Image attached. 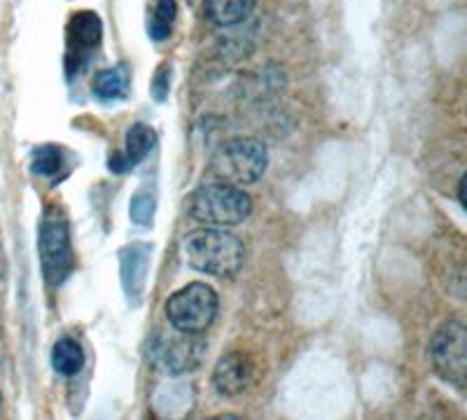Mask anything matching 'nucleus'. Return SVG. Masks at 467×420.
I'll list each match as a JSON object with an SVG mask.
<instances>
[{
  "label": "nucleus",
  "instance_id": "f257e3e1",
  "mask_svg": "<svg viewBox=\"0 0 467 420\" xmlns=\"http://www.w3.org/2000/svg\"><path fill=\"white\" fill-rule=\"evenodd\" d=\"M182 257L197 271L215 278H234L244 269L245 248L224 229H197L182 239Z\"/></svg>",
  "mask_w": 467,
  "mask_h": 420
},
{
  "label": "nucleus",
  "instance_id": "f03ea898",
  "mask_svg": "<svg viewBox=\"0 0 467 420\" xmlns=\"http://www.w3.org/2000/svg\"><path fill=\"white\" fill-rule=\"evenodd\" d=\"M187 210L206 227H239L253 213V199L241 187L218 180L197 187L187 199Z\"/></svg>",
  "mask_w": 467,
  "mask_h": 420
},
{
  "label": "nucleus",
  "instance_id": "7ed1b4c3",
  "mask_svg": "<svg viewBox=\"0 0 467 420\" xmlns=\"http://www.w3.org/2000/svg\"><path fill=\"white\" fill-rule=\"evenodd\" d=\"M269 166V155H266L265 143L250 136H236L229 138L215 149L211 159V173L220 182L227 185H250L265 176Z\"/></svg>",
  "mask_w": 467,
  "mask_h": 420
},
{
  "label": "nucleus",
  "instance_id": "20e7f679",
  "mask_svg": "<svg viewBox=\"0 0 467 420\" xmlns=\"http://www.w3.org/2000/svg\"><path fill=\"white\" fill-rule=\"evenodd\" d=\"M220 309L218 292L206 282H190L173 292L166 302V318L171 327L182 332L202 334L213 324Z\"/></svg>",
  "mask_w": 467,
  "mask_h": 420
},
{
  "label": "nucleus",
  "instance_id": "39448f33",
  "mask_svg": "<svg viewBox=\"0 0 467 420\" xmlns=\"http://www.w3.org/2000/svg\"><path fill=\"white\" fill-rule=\"evenodd\" d=\"M206 341L194 332L171 330L161 332L150 343V360L154 367L161 369L171 376H182V374L197 372L206 360Z\"/></svg>",
  "mask_w": 467,
  "mask_h": 420
},
{
  "label": "nucleus",
  "instance_id": "423d86ee",
  "mask_svg": "<svg viewBox=\"0 0 467 420\" xmlns=\"http://www.w3.org/2000/svg\"><path fill=\"white\" fill-rule=\"evenodd\" d=\"M43 273L49 285H61L73 271V248H70L68 220L58 213L57 208H49L40 224L37 236Z\"/></svg>",
  "mask_w": 467,
  "mask_h": 420
},
{
  "label": "nucleus",
  "instance_id": "0eeeda50",
  "mask_svg": "<svg viewBox=\"0 0 467 420\" xmlns=\"http://www.w3.org/2000/svg\"><path fill=\"white\" fill-rule=\"evenodd\" d=\"M431 360L446 384L465 388L467 384V330L458 320L440 324L431 341Z\"/></svg>",
  "mask_w": 467,
  "mask_h": 420
},
{
  "label": "nucleus",
  "instance_id": "6e6552de",
  "mask_svg": "<svg viewBox=\"0 0 467 420\" xmlns=\"http://www.w3.org/2000/svg\"><path fill=\"white\" fill-rule=\"evenodd\" d=\"M103 36L101 19L96 12H78L68 24V70L78 73L89 61Z\"/></svg>",
  "mask_w": 467,
  "mask_h": 420
},
{
  "label": "nucleus",
  "instance_id": "1a4fd4ad",
  "mask_svg": "<svg viewBox=\"0 0 467 420\" xmlns=\"http://www.w3.org/2000/svg\"><path fill=\"white\" fill-rule=\"evenodd\" d=\"M255 381V364L245 353H229L213 372V385L223 397H236L245 393Z\"/></svg>",
  "mask_w": 467,
  "mask_h": 420
},
{
  "label": "nucleus",
  "instance_id": "9d476101",
  "mask_svg": "<svg viewBox=\"0 0 467 420\" xmlns=\"http://www.w3.org/2000/svg\"><path fill=\"white\" fill-rule=\"evenodd\" d=\"M122 285L129 299H140L150 269V245L133 243L122 251Z\"/></svg>",
  "mask_w": 467,
  "mask_h": 420
},
{
  "label": "nucleus",
  "instance_id": "9b49d317",
  "mask_svg": "<svg viewBox=\"0 0 467 420\" xmlns=\"http://www.w3.org/2000/svg\"><path fill=\"white\" fill-rule=\"evenodd\" d=\"M152 145H154L152 128L145 127V124H133L127 133V149H124V155H115V159H110V169L115 170L133 169V166L140 164V161L150 155Z\"/></svg>",
  "mask_w": 467,
  "mask_h": 420
},
{
  "label": "nucleus",
  "instance_id": "f8f14e48",
  "mask_svg": "<svg viewBox=\"0 0 467 420\" xmlns=\"http://www.w3.org/2000/svg\"><path fill=\"white\" fill-rule=\"evenodd\" d=\"M255 5L257 0H206L203 10L211 24L220 28H232L244 24L253 15Z\"/></svg>",
  "mask_w": 467,
  "mask_h": 420
},
{
  "label": "nucleus",
  "instance_id": "ddd939ff",
  "mask_svg": "<svg viewBox=\"0 0 467 420\" xmlns=\"http://www.w3.org/2000/svg\"><path fill=\"white\" fill-rule=\"evenodd\" d=\"M52 367L61 376H75L85 367V351L75 339H61L52 348Z\"/></svg>",
  "mask_w": 467,
  "mask_h": 420
},
{
  "label": "nucleus",
  "instance_id": "4468645a",
  "mask_svg": "<svg viewBox=\"0 0 467 420\" xmlns=\"http://www.w3.org/2000/svg\"><path fill=\"white\" fill-rule=\"evenodd\" d=\"M91 89L101 101H117L122 98L129 89V75L124 66H117V68H106L99 70L94 75V82H91Z\"/></svg>",
  "mask_w": 467,
  "mask_h": 420
},
{
  "label": "nucleus",
  "instance_id": "2eb2a0df",
  "mask_svg": "<svg viewBox=\"0 0 467 420\" xmlns=\"http://www.w3.org/2000/svg\"><path fill=\"white\" fill-rule=\"evenodd\" d=\"M175 16H178V5H175V0H157V5H154L152 19H150V36L154 40H166L173 31Z\"/></svg>",
  "mask_w": 467,
  "mask_h": 420
},
{
  "label": "nucleus",
  "instance_id": "dca6fc26",
  "mask_svg": "<svg viewBox=\"0 0 467 420\" xmlns=\"http://www.w3.org/2000/svg\"><path fill=\"white\" fill-rule=\"evenodd\" d=\"M64 164V157H61V149L54 148V145H43L33 152L31 169L37 176H57L58 169Z\"/></svg>",
  "mask_w": 467,
  "mask_h": 420
},
{
  "label": "nucleus",
  "instance_id": "f3484780",
  "mask_svg": "<svg viewBox=\"0 0 467 420\" xmlns=\"http://www.w3.org/2000/svg\"><path fill=\"white\" fill-rule=\"evenodd\" d=\"M131 220L140 227H148L150 220L154 215V199L148 192H136L131 197V206H129Z\"/></svg>",
  "mask_w": 467,
  "mask_h": 420
},
{
  "label": "nucleus",
  "instance_id": "a211bd4d",
  "mask_svg": "<svg viewBox=\"0 0 467 420\" xmlns=\"http://www.w3.org/2000/svg\"><path fill=\"white\" fill-rule=\"evenodd\" d=\"M166 91H169V80H166V70L161 68L160 75H157V82H154V97H157V101H164Z\"/></svg>",
  "mask_w": 467,
  "mask_h": 420
},
{
  "label": "nucleus",
  "instance_id": "6ab92c4d",
  "mask_svg": "<svg viewBox=\"0 0 467 420\" xmlns=\"http://www.w3.org/2000/svg\"><path fill=\"white\" fill-rule=\"evenodd\" d=\"M465 185H467V178L462 176L461 182H458V199H461V206H467V201H465Z\"/></svg>",
  "mask_w": 467,
  "mask_h": 420
},
{
  "label": "nucleus",
  "instance_id": "aec40b11",
  "mask_svg": "<svg viewBox=\"0 0 467 420\" xmlns=\"http://www.w3.org/2000/svg\"><path fill=\"white\" fill-rule=\"evenodd\" d=\"M0 405H3V397H0Z\"/></svg>",
  "mask_w": 467,
  "mask_h": 420
}]
</instances>
